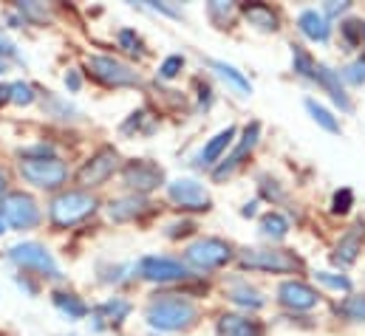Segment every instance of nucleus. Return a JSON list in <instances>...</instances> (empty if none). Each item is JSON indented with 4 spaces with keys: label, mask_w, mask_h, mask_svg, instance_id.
<instances>
[{
    "label": "nucleus",
    "mask_w": 365,
    "mask_h": 336,
    "mask_svg": "<svg viewBox=\"0 0 365 336\" xmlns=\"http://www.w3.org/2000/svg\"><path fill=\"white\" fill-rule=\"evenodd\" d=\"M145 320L153 331H184L198 320V308L182 297V294H156L148 308H145Z\"/></svg>",
    "instance_id": "f257e3e1"
},
{
    "label": "nucleus",
    "mask_w": 365,
    "mask_h": 336,
    "mask_svg": "<svg viewBox=\"0 0 365 336\" xmlns=\"http://www.w3.org/2000/svg\"><path fill=\"white\" fill-rule=\"evenodd\" d=\"M96 212V198L83 192V189H71V192H60L51 204H48V221L60 229H68L86 218H91Z\"/></svg>",
    "instance_id": "f03ea898"
},
{
    "label": "nucleus",
    "mask_w": 365,
    "mask_h": 336,
    "mask_svg": "<svg viewBox=\"0 0 365 336\" xmlns=\"http://www.w3.org/2000/svg\"><path fill=\"white\" fill-rule=\"evenodd\" d=\"M0 218L3 224H9L11 229L17 232H26V229H34L40 224V206L31 195L26 192H9L3 195L0 201Z\"/></svg>",
    "instance_id": "7ed1b4c3"
},
{
    "label": "nucleus",
    "mask_w": 365,
    "mask_h": 336,
    "mask_svg": "<svg viewBox=\"0 0 365 336\" xmlns=\"http://www.w3.org/2000/svg\"><path fill=\"white\" fill-rule=\"evenodd\" d=\"M9 257L14 266L26 268V271H37L43 277H51V280H63V271L57 266V260L51 257V252L40 243H17L9 249Z\"/></svg>",
    "instance_id": "20e7f679"
},
{
    "label": "nucleus",
    "mask_w": 365,
    "mask_h": 336,
    "mask_svg": "<svg viewBox=\"0 0 365 336\" xmlns=\"http://www.w3.org/2000/svg\"><path fill=\"white\" fill-rule=\"evenodd\" d=\"M232 260V246L221 238H201L187 246V263L198 271H215Z\"/></svg>",
    "instance_id": "39448f33"
},
{
    "label": "nucleus",
    "mask_w": 365,
    "mask_h": 336,
    "mask_svg": "<svg viewBox=\"0 0 365 336\" xmlns=\"http://www.w3.org/2000/svg\"><path fill=\"white\" fill-rule=\"evenodd\" d=\"M20 175L40 189H60L68 178V167L57 156L54 159H23Z\"/></svg>",
    "instance_id": "423d86ee"
},
{
    "label": "nucleus",
    "mask_w": 365,
    "mask_h": 336,
    "mask_svg": "<svg viewBox=\"0 0 365 336\" xmlns=\"http://www.w3.org/2000/svg\"><path fill=\"white\" fill-rule=\"evenodd\" d=\"M241 268L289 274V271H300L303 263H300V257H294L292 252H283V249H247L241 254Z\"/></svg>",
    "instance_id": "0eeeda50"
},
{
    "label": "nucleus",
    "mask_w": 365,
    "mask_h": 336,
    "mask_svg": "<svg viewBox=\"0 0 365 336\" xmlns=\"http://www.w3.org/2000/svg\"><path fill=\"white\" fill-rule=\"evenodd\" d=\"M168 198L179 209H187V212H207L210 204H212L210 201V192L195 178H176V181H170L168 184Z\"/></svg>",
    "instance_id": "6e6552de"
},
{
    "label": "nucleus",
    "mask_w": 365,
    "mask_h": 336,
    "mask_svg": "<svg viewBox=\"0 0 365 336\" xmlns=\"http://www.w3.org/2000/svg\"><path fill=\"white\" fill-rule=\"evenodd\" d=\"M88 71L93 80H99L108 88H128V85H139V71H133L130 65L113 60V57H88Z\"/></svg>",
    "instance_id": "1a4fd4ad"
},
{
    "label": "nucleus",
    "mask_w": 365,
    "mask_h": 336,
    "mask_svg": "<svg viewBox=\"0 0 365 336\" xmlns=\"http://www.w3.org/2000/svg\"><path fill=\"white\" fill-rule=\"evenodd\" d=\"M122 181L136 195H148V192H153L156 187L165 184V169L153 164V162H148V159H133L122 169Z\"/></svg>",
    "instance_id": "9d476101"
},
{
    "label": "nucleus",
    "mask_w": 365,
    "mask_h": 336,
    "mask_svg": "<svg viewBox=\"0 0 365 336\" xmlns=\"http://www.w3.org/2000/svg\"><path fill=\"white\" fill-rule=\"evenodd\" d=\"M139 274L150 283H176V280L190 277V268H187V263L176 260V257L148 254V257L139 260Z\"/></svg>",
    "instance_id": "9b49d317"
},
{
    "label": "nucleus",
    "mask_w": 365,
    "mask_h": 336,
    "mask_svg": "<svg viewBox=\"0 0 365 336\" xmlns=\"http://www.w3.org/2000/svg\"><path fill=\"white\" fill-rule=\"evenodd\" d=\"M116 167H119V153H116L113 147H102L99 153H93L91 159L80 167L77 181H80L83 187H99V184H105V181L113 175Z\"/></svg>",
    "instance_id": "f8f14e48"
},
{
    "label": "nucleus",
    "mask_w": 365,
    "mask_h": 336,
    "mask_svg": "<svg viewBox=\"0 0 365 336\" xmlns=\"http://www.w3.org/2000/svg\"><path fill=\"white\" fill-rule=\"evenodd\" d=\"M277 303L289 311H312L320 303V294L303 280H286L277 285Z\"/></svg>",
    "instance_id": "ddd939ff"
},
{
    "label": "nucleus",
    "mask_w": 365,
    "mask_h": 336,
    "mask_svg": "<svg viewBox=\"0 0 365 336\" xmlns=\"http://www.w3.org/2000/svg\"><path fill=\"white\" fill-rule=\"evenodd\" d=\"M258 136H261V125H258V122L247 125V127H244V139L238 142V147L232 150V156H227L218 167L212 169V178H215V181H224L227 175H232L235 169L241 167V162H244V159L252 153V147L258 145Z\"/></svg>",
    "instance_id": "4468645a"
},
{
    "label": "nucleus",
    "mask_w": 365,
    "mask_h": 336,
    "mask_svg": "<svg viewBox=\"0 0 365 336\" xmlns=\"http://www.w3.org/2000/svg\"><path fill=\"white\" fill-rule=\"evenodd\" d=\"M363 241H365V224H354L351 229H346V235H340L331 260L337 266H351L360 257V252H363Z\"/></svg>",
    "instance_id": "2eb2a0df"
},
{
    "label": "nucleus",
    "mask_w": 365,
    "mask_h": 336,
    "mask_svg": "<svg viewBox=\"0 0 365 336\" xmlns=\"http://www.w3.org/2000/svg\"><path fill=\"white\" fill-rule=\"evenodd\" d=\"M148 212H150V201L145 195H125V198H116V201L108 204V218L116 221V224L136 221Z\"/></svg>",
    "instance_id": "dca6fc26"
},
{
    "label": "nucleus",
    "mask_w": 365,
    "mask_h": 336,
    "mask_svg": "<svg viewBox=\"0 0 365 336\" xmlns=\"http://www.w3.org/2000/svg\"><path fill=\"white\" fill-rule=\"evenodd\" d=\"M314 83L331 96V102H334L340 110H351V99H349L346 88H343L340 71H334V68H329V65H317V68H314Z\"/></svg>",
    "instance_id": "f3484780"
},
{
    "label": "nucleus",
    "mask_w": 365,
    "mask_h": 336,
    "mask_svg": "<svg viewBox=\"0 0 365 336\" xmlns=\"http://www.w3.org/2000/svg\"><path fill=\"white\" fill-rule=\"evenodd\" d=\"M297 28H300V34H303L306 40H312V43H326L329 34H331V23H329V20L323 17V11H317V9L300 11Z\"/></svg>",
    "instance_id": "a211bd4d"
},
{
    "label": "nucleus",
    "mask_w": 365,
    "mask_h": 336,
    "mask_svg": "<svg viewBox=\"0 0 365 336\" xmlns=\"http://www.w3.org/2000/svg\"><path fill=\"white\" fill-rule=\"evenodd\" d=\"M232 139H235V125L218 130V133L201 147V153H198V164H201V167H215V164L224 159V153H227V147L232 145Z\"/></svg>",
    "instance_id": "6ab92c4d"
},
{
    "label": "nucleus",
    "mask_w": 365,
    "mask_h": 336,
    "mask_svg": "<svg viewBox=\"0 0 365 336\" xmlns=\"http://www.w3.org/2000/svg\"><path fill=\"white\" fill-rule=\"evenodd\" d=\"M215 336H264L261 322L241 317V314H224L215 325Z\"/></svg>",
    "instance_id": "aec40b11"
},
{
    "label": "nucleus",
    "mask_w": 365,
    "mask_h": 336,
    "mask_svg": "<svg viewBox=\"0 0 365 336\" xmlns=\"http://www.w3.org/2000/svg\"><path fill=\"white\" fill-rule=\"evenodd\" d=\"M207 65L224 80V83L230 85L238 96H250L252 93V83L244 77V71H238L235 65H230V63H224V60H207Z\"/></svg>",
    "instance_id": "412c9836"
},
{
    "label": "nucleus",
    "mask_w": 365,
    "mask_h": 336,
    "mask_svg": "<svg viewBox=\"0 0 365 336\" xmlns=\"http://www.w3.org/2000/svg\"><path fill=\"white\" fill-rule=\"evenodd\" d=\"M227 297H230L235 305H241V308H252V311H258V308H264V305H267V297H264L258 288H252L250 283H244V280L230 283Z\"/></svg>",
    "instance_id": "4be33fe9"
},
{
    "label": "nucleus",
    "mask_w": 365,
    "mask_h": 336,
    "mask_svg": "<svg viewBox=\"0 0 365 336\" xmlns=\"http://www.w3.org/2000/svg\"><path fill=\"white\" fill-rule=\"evenodd\" d=\"M241 11H244V17H247V23L250 26H255L258 31H277V11H272L267 3H247V6H241Z\"/></svg>",
    "instance_id": "5701e85b"
},
{
    "label": "nucleus",
    "mask_w": 365,
    "mask_h": 336,
    "mask_svg": "<svg viewBox=\"0 0 365 336\" xmlns=\"http://www.w3.org/2000/svg\"><path fill=\"white\" fill-rule=\"evenodd\" d=\"M128 314H130V303H128V300H119V297H113V300L102 303V305L93 311V317H96V320H108L110 325H119Z\"/></svg>",
    "instance_id": "b1692460"
},
{
    "label": "nucleus",
    "mask_w": 365,
    "mask_h": 336,
    "mask_svg": "<svg viewBox=\"0 0 365 336\" xmlns=\"http://www.w3.org/2000/svg\"><path fill=\"white\" fill-rule=\"evenodd\" d=\"M54 305L68 317V320H83L88 314V305L77 297V294H66V291H57L54 294Z\"/></svg>",
    "instance_id": "393cba45"
},
{
    "label": "nucleus",
    "mask_w": 365,
    "mask_h": 336,
    "mask_svg": "<svg viewBox=\"0 0 365 336\" xmlns=\"http://www.w3.org/2000/svg\"><path fill=\"white\" fill-rule=\"evenodd\" d=\"M261 235L267 241H283L289 235V221L283 215H277V212H267L261 218Z\"/></svg>",
    "instance_id": "a878e982"
},
{
    "label": "nucleus",
    "mask_w": 365,
    "mask_h": 336,
    "mask_svg": "<svg viewBox=\"0 0 365 336\" xmlns=\"http://www.w3.org/2000/svg\"><path fill=\"white\" fill-rule=\"evenodd\" d=\"M306 110H309V116H312L323 130H329V133H340V122H337V116H331V110L323 107L317 99H306Z\"/></svg>",
    "instance_id": "bb28decb"
},
{
    "label": "nucleus",
    "mask_w": 365,
    "mask_h": 336,
    "mask_svg": "<svg viewBox=\"0 0 365 336\" xmlns=\"http://www.w3.org/2000/svg\"><path fill=\"white\" fill-rule=\"evenodd\" d=\"M337 314L351 320V322H363L365 320V294H351L337 305Z\"/></svg>",
    "instance_id": "cd10ccee"
},
{
    "label": "nucleus",
    "mask_w": 365,
    "mask_h": 336,
    "mask_svg": "<svg viewBox=\"0 0 365 336\" xmlns=\"http://www.w3.org/2000/svg\"><path fill=\"white\" fill-rule=\"evenodd\" d=\"M43 110H46L48 116H54V119H74V116H77L74 105H68L66 99L48 93V90H46V99H43Z\"/></svg>",
    "instance_id": "c85d7f7f"
},
{
    "label": "nucleus",
    "mask_w": 365,
    "mask_h": 336,
    "mask_svg": "<svg viewBox=\"0 0 365 336\" xmlns=\"http://www.w3.org/2000/svg\"><path fill=\"white\" fill-rule=\"evenodd\" d=\"M292 65H294V74H297V77H303V80H314V68H317V63H314L300 46L292 48Z\"/></svg>",
    "instance_id": "c756f323"
},
{
    "label": "nucleus",
    "mask_w": 365,
    "mask_h": 336,
    "mask_svg": "<svg viewBox=\"0 0 365 336\" xmlns=\"http://www.w3.org/2000/svg\"><path fill=\"white\" fill-rule=\"evenodd\" d=\"M340 31H343L346 43H349L351 48H357L365 37V23L363 20H346V23H340Z\"/></svg>",
    "instance_id": "7c9ffc66"
},
{
    "label": "nucleus",
    "mask_w": 365,
    "mask_h": 336,
    "mask_svg": "<svg viewBox=\"0 0 365 336\" xmlns=\"http://www.w3.org/2000/svg\"><path fill=\"white\" fill-rule=\"evenodd\" d=\"M116 40H119V46L128 51V54H145V43L139 40V34L133 31V28H122L119 34H116Z\"/></svg>",
    "instance_id": "2f4dec72"
},
{
    "label": "nucleus",
    "mask_w": 365,
    "mask_h": 336,
    "mask_svg": "<svg viewBox=\"0 0 365 336\" xmlns=\"http://www.w3.org/2000/svg\"><path fill=\"white\" fill-rule=\"evenodd\" d=\"M9 102H14V105H31L34 102V88L29 83H11L9 85Z\"/></svg>",
    "instance_id": "473e14b6"
},
{
    "label": "nucleus",
    "mask_w": 365,
    "mask_h": 336,
    "mask_svg": "<svg viewBox=\"0 0 365 336\" xmlns=\"http://www.w3.org/2000/svg\"><path fill=\"white\" fill-rule=\"evenodd\" d=\"M314 277H317V283H323V285H329V288H334V291H351V280L343 277V274H334V271H317Z\"/></svg>",
    "instance_id": "72a5a7b5"
},
{
    "label": "nucleus",
    "mask_w": 365,
    "mask_h": 336,
    "mask_svg": "<svg viewBox=\"0 0 365 336\" xmlns=\"http://www.w3.org/2000/svg\"><path fill=\"white\" fill-rule=\"evenodd\" d=\"M17 11L23 14V20H34V23H46L48 20V9L46 6H37V3H17Z\"/></svg>",
    "instance_id": "f704fd0d"
},
{
    "label": "nucleus",
    "mask_w": 365,
    "mask_h": 336,
    "mask_svg": "<svg viewBox=\"0 0 365 336\" xmlns=\"http://www.w3.org/2000/svg\"><path fill=\"white\" fill-rule=\"evenodd\" d=\"M351 206H354V192L351 189H337L334 198H331V212L334 215H346Z\"/></svg>",
    "instance_id": "c9c22d12"
},
{
    "label": "nucleus",
    "mask_w": 365,
    "mask_h": 336,
    "mask_svg": "<svg viewBox=\"0 0 365 336\" xmlns=\"http://www.w3.org/2000/svg\"><path fill=\"white\" fill-rule=\"evenodd\" d=\"M340 80H346L349 85H365V60H354L351 65H346Z\"/></svg>",
    "instance_id": "e433bc0d"
},
{
    "label": "nucleus",
    "mask_w": 365,
    "mask_h": 336,
    "mask_svg": "<svg viewBox=\"0 0 365 336\" xmlns=\"http://www.w3.org/2000/svg\"><path fill=\"white\" fill-rule=\"evenodd\" d=\"M182 68H184V57L182 54H173V57H168V60L159 65V77H162V80H173V77H179Z\"/></svg>",
    "instance_id": "4c0bfd02"
},
{
    "label": "nucleus",
    "mask_w": 365,
    "mask_h": 336,
    "mask_svg": "<svg viewBox=\"0 0 365 336\" xmlns=\"http://www.w3.org/2000/svg\"><path fill=\"white\" fill-rule=\"evenodd\" d=\"M145 122H150V113L148 110H136V113H130V119L122 125V133H130V130H145V133H150L148 127H145Z\"/></svg>",
    "instance_id": "58836bf2"
},
{
    "label": "nucleus",
    "mask_w": 365,
    "mask_h": 336,
    "mask_svg": "<svg viewBox=\"0 0 365 336\" xmlns=\"http://www.w3.org/2000/svg\"><path fill=\"white\" fill-rule=\"evenodd\" d=\"M20 159H54V147L51 145H34V147H23Z\"/></svg>",
    "instance_id": "ea45409f"
},
{
    "label": "nucleus",
    "mask_w": 365,
    "mask_h": 336,
    "mask_svg": "<svg viewBox=\"0 0 365 336\" xmlns=\"http://www.w3.org/2000/svg\"><path fill=\"white\" fill-rule=\"evenodd\" d=\"M349 6H351L349 0H340V3H337V0H331V3H326V6H323V17H326V20H331V17L343 14V11H349Z\"/></svg>",
    "instance_id": "a19ab883"
},
{
    "label": "nucleus",
    "mask_w": 365,
    "mask_h": 336,
    "mask_svg": "<svg viewBox=\"0 0 365 336\" xmlns=\"http://www.w3.org/2000/svg\"><path fill=\"white\" fill-rule=\"evenodd\" d=\"M232 11H235V6H232V3H218V0H215V3H210V14H212V17H218V14L230 17Z\"/></svg>",
    "instance_id": "79ce46f5"
},
{
    "label": "nucleus",
    "mask_w": 365,
    "mask_h": 336,
    "mask_svg": "<svg viewBox=\"0 0 365 336\" xmlns=\"http://www.w3.org/2000/svg\"><path fill=\"white\" fill-rule=\"evenodd\" d=\"M195 226L190 224V221H184V224H173L170 226V232H168V238H182V235H190Z\"/></svg>",
    "instance_id": "37998d69"
},
{
    "label": "nucleus",
    "mask_w": 365,
    "mask_h": 336,
    "mask_svg": "<svg viewBox=\"0 0 365 336\" xmlns=\"http://www.w3.org/2000/svg\"><path fill=\"white\" fill-rule=\"evenodd\" d=\"M66 85H68V90H71V93H77V90H80V85H83V80H80V74H77V71H68V74H66Z\"/></svg>",
    "instance_id": "c03bdc74"
},
{
    "label": "nucleus",
    "mask_w": 365,
    "mask_h": 336,
    "mask_svg": "<svg viewBox=\"0 0 365 336\" xmlns=\"http://www.w3.org/2000/svg\"><path fill=\"white\" fill-rule=\"evenodd\" d=\"M11 54H14V43L0 34V57H11Z\"/></svg>",
    "instance_id": "a18cd8bd"
},
{
    "label": "nucleus",
    "mask_w": 365,
    "mask_h": 336,
    "mask_svg": "<svg viewBox=\"0 0 365 336\" xmlns=\"http://www.w3.org/2000/svg\"><path fill=\"white\" fill-rule=\"evenodd\" d=\"M255 212H258V201H250V204L241 209V215H244V218H252Z\"/></svg>",
    "instance_id": "49530a36"
},
{
    "label": "nucleus",
    "mask_w": 365,
    "mask_h": 336,
    "mask_svg": "<svg viewBox=\"0 0 365 336\" xmlns=\"http://www.w3.org/2000/svg\"><path fill=\"white\" fill-rule=\"evenodd\" d=\"M9 102V85H0V105Z\"/></svg>",
    "instance_id": "de8ad7c7"
},
{
    "label": "nucleus",
    "mask_w": 365,
    "mask_h": 336,
    "mask_svg": "<svg viewBox=\"0 0 365 336\" xmlns=\"http://www.w3.org/2000/svg\"><path fill=\"white\" fill-rule=\"evenodd\" d=\"M3 189H6V175L0 172V192H3Z\"/></svg>",
    "instance_id": "09e8293b"
},
{
    "label": "nucleus",
    "mask_w": 365,
    "mask_h": 336,
    "mask_svg": "<svg viewBox=\"0 0 365 336\" xmlns=\"http://www.w3.org/2000/svg\"><path fill=\"white\" fill-rule=\"evenodd\" d=\"M3 232H6V224H3V218H0V235H3Z\"/></svg>",
    "instance_id": "8fccbe9b"
},
{
    "label": "nucleus",
    "mask_w": 365,
    "mask_h": 336,
    "mask_svg": "<svg viewBox=\"0 0 365 336\" xmlns=\"http://www.w3.org/2000/svg\"><path fill=\"white\" fill-rule=\"evenodd\" d=\"M3 71H6V65H3V63H0V74H3Z\"/></svg>",
    "instance_id": "3c124183"
},
{
    "label": "nucleus",
    "mask_w": 365,
    "mask_h": 336,
    "mask_svg": "<svg viewBox=\"0 0 365 336\" xmlns=\"http://www.w3.org/2000/svg\"><path fill=\"white\" fill-rule=\"evenodd\" d=\"M363 43H365V37H363Z\"/></svg>",
    "instance_id": "603ef678"
}]
</instances>
